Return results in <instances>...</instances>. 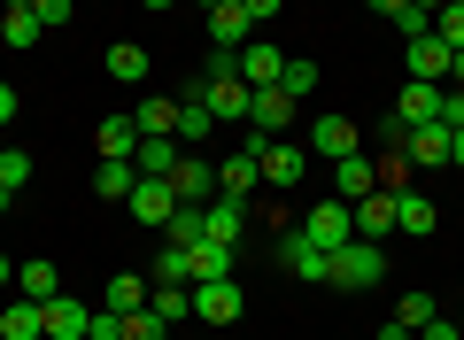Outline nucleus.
Here are the masks:
<instances>
[{
	"mask_svg": "<svg viewBox=\"0 0 464 340\" xmlns=\"http://www.w3.org/2000/svg\"><path fill=\"white\" fill-rule=\"evenodd\" d=\"M380 278H387V248L380 240H348V248H333V256H325V287L356 294V287H380Z\"/></svg>",
	"mask_w": 464,
	"mask_h": 340,
	"instance_id": "nucleus-1",
	"label": "nucleus"
},
{
	"mask_svg": "<svg viewBox=\"0 0 464 340\" xmlns=\"http://www.w3.org/2000/svg\"><path fill=\"white\" fill-rule=\"evenodd\" d=\"M302 240L325 248V256H333V248H348V240H356V209H348V201H317V209L302 217Z\"/></svg>",
	"mask_w": 464,
	"mask_h": 340,
	"instance_id": "nucleus-2",
	"label": "nucleus"
},
{
	"mask_svg": "<svg viewBox=\"0 0 464 340\" xmlns=\"http://www.w3.org/2000/svg\"><path fill=\"white\" fill-rule=\"evenodd\" d=\"M256 170H264V186H279V194H286V186H302V179H310V147L271 140L264 155H256Z\"/></svg>",
	"mask_w": 464,
	"mask_h": 340,
	"instance_id": "nucleus-3",
	"label": "nucleus"
},
{
	"mask_svg": "<svg viewBox=\"0 0 464 340\" xmlns=\"http://www.w3.org/2000/svg\"><path fill=\"white\" fill-rule=\"evenodd\" d=\"M170 194H179V201H194V209H209V201H217V162L186 147V155H179V170H170Z\"/></svg>",
	"mask_w": 464,
	"mask_h": 340,
	"instance_id": "nucleus-4",
	"label": "nucleus"
},
{
	"mask_svg": "<svg viewBox=\"0 0 464 340\" xmlns=\"http://www.w3.org/2000/svg\"><path fill=\"white\" fill-rule=\"evenodd\" d=\"M240 309H248V294L232 287V278H201L194 287V317L201 325H240Z\"/></svg>",
	"mask_w": 464,
	"mask_h": 340,
	"instance_id": "nucleus-5",
	"label": "nucleus"
},
{
	"mask_svg": "<svg viewBox=\"0 0 464 340\" xmlns=\"http://www.w3.org/2000/svg\"><path fill=\"white\" fill-rule=\"evenodd\" d=\"M333 170V201H364V194H380V170H372V155L356 147V155H341V162H325Z\"/></svg>",
	"mask_w": 464,
	"mask_h": 340,
	"instance_id": "nucleus-6",
	"label": "nucleus"
},
{
	"mask_svg": "<svg viewBox=\"0 0 464 340\" xmlns=\"http://www.w3.org/2000/svg\"><path fill=\"white\" fill-rule=\"evenodd\" d=\"M248 124L264 131V140H286V124H295V93H286V85H256V109H248Z\"/></svg>",
	"mask_w": 464,
	"mask_h": 340,
	"instance_id": "nucleus-7",
	"label": "nucleus"
},
{
	"mask_svg": "<svg viewBox=\"0 0 464 340\" xmlns=\"http://www.w3.org/2000/svg\"><path fill=\"white\" fill-rule=\"evenodd\" d=\"M449 147H457V131H449V124H411V131H402V155L426 162V170H449Z\"/></svg>",
	"mask_w": 464,
	"mask_h": 340,
	"instance_id": "nucleus-8",
	"label": "nucleus"
},
{
	"mask_svg": "<svg viewBox=\"0 0 464 340\" xmlns=\"http://www.w3.org/2000/svg\"><path fill=\"white\" fill-rule=\"evenodd\" d=\"M240 232H248V201L217 194L209 209H201V240H225V248H240Z\"/></svg>",
	"mask_w": 464,
	"mask_h": 340,
	"instance_id": "nucleus-9",
	"label": "nucleus"
},
{
	"mask_svg": "<svg viewBox=\"0 0 464 340\" xmlns=\"http://www.w3.org/2000/svg\"><path fill=\"white\" fill-rule=\"evenodd\" d=\"M441 93H449V85H418V78H411L387 116H395V124H441Z\"/></svg>",
	"mask_w": 464,
	"mask_h": 340,
	"instance_id": "nucleus-10",
	"label": "nucleus"
},
{
	"mask_svg": "<svg viewBox=\"0 0 464 340\" xmlns=\"http://www.w3.org/2000/svg\"><path fill=\"white\" fill-rule=\"evenodd\" d=\"M341 155H356V124L348 116H317L310 124V162H341Z\"/></svg>",
	"mask_w": 464,
	"mask_h": 340,
	"instance_id": "nucleus-11",
	"label": "nucleus"
},
{
	"mask_svg": "<svg viewBox=\"0 0 464 340\" xmlns=\"http://www.w3.org/2000/svg\"><path fill=\"white\" fill-rule=\"evenodd\" d=\"M124 209H132L140 225H170V209H179V194H170V179H140Z\"/></svg>",
	"mask_w": 464,
	"mask_h": 340,
	"instance_id": "nucleus-12",
	"label": "nucleus"
},
{
	"mask_svg": "<svg viewBox=\"0 0 464 340\" xmlns=\"http://www.w3.org/2000/svg\"><path fill=\"white\" fill-rule=\"evenodd\" d=\"M256 186H264V170H256V155H248V147H232V155L217 162V194H232V201H248Z\"/></svg>",
	"mask_w": 464,
	"mask_h": 340,
	"instance_id": "nucleus-13",
	"label": "nucleus"
},
{
	"mask_svg": "<svg viewBox=\"0 0 464 340\" xmlns=\"http://www.w3.org/2000/svg\"><path fill=\"white\" fill-rule=\"evenodd\" d=\"M402 54H411V78L418 85H449V54H457V47H441V39H411V47H402Z\"/></svg>",
	"mask_w": 464,
	"mask_h": 340,
	"instance_id": "nucleus-14",
	"label": "nucleus"
},
{
	"mask_svg": "<svg viewBox=\"0 0 464 340\" xmlns=\"http://www.w3.org/2000/svg\"><path fill=\"white\" fill-rule=\"evenodd\" d=\"M256 39V24H248V8H240V0H225V8H209V47H248Z\"/></svg>",
	"mask_w": 464,
	"mask_h": 340,
	"instance_id": "nucleus-15",
	"label": "nucleus"
},
{
	"mask_svg": "<svg viewBox=\"0 0 464 340\" xmlns=\"http://www.w3.org/2000/svg\"><path fill=\"white\" fill-rule=\"evenodd\" d=\"M0 340H47V302H32V294L8 302L0 309Z\"/></svg>",
	"mask_w": 464,
	"mask_h": 340,
	"instance_id": "nucleus-16",
	"label": "nucleus"
},
{
	"mask_svg": "<svg viewBox=\"0 0 464 340\" xmlns=\"http://www.w3.org/2000/svg\"><path fill=\"white\" fill-rule=\"evenodd\" d=\"M132 124H140V140H170V131H179V101L170 93H148L132 109Z\"/></svg>",
	"mask_w": 464,
	"mask_h": 340,
	"instance_id": "nucleus-17",
	"label": "nucleus"
},
{
	"mask_svg": "<svg viewBox=\"0 0 464 340\" xmlns=\"http://www.w3.org/2000/svg\"><path fill=\"white\" fill-rule=\"evenodd\" d=\"M279 263L295 278H310V287H325V248H310L302 232H286V240H279Z\"/></svg>",
	"mask_w": 464,
	"mask_h": 340,
	"instance_id": "nucleus-18",
	"label": "nucleus"
},
{
	"mask_svg": "<svg viewBox=\"0 0 464 340\" xmlns=\"http://www.w3.org/2000/svg\"><path fill=\"white\" fill-rule=\"evenodd\" d=\"M85 325H93V309H85L78 294H54L47 302V333L54 340H85Z\"/></svg>",
	"mask_w": 464,
	"mask_h": 340,
	"instance_id": "nucleus-19",
	"label": "nucleus"
},
{
	"mask_svg": "<svg viewBox=\"0 0 464 340\" xmlns=\"http://www.w3.org/2000/svg\"><path fill=\"white\" fill-rule=\"evenodd\" d=\"M240 78L248 85H279L286 78V47H256L248 39V47H240Z\"/></svg>",
	"mask_w": 464,
	"mask_h": 340,
	"instance_id": "nucleus-20",
	"label": "nucleus"
},
{
	"mask_svg": "<svg viewBox=\"0 0 464 340\" xmlns=\"http://www.w3.org/2000/svg\"><path fill=\"white\" fill-rule=\"evenodd\" d=\"M186 278H194V287L201 278H232V248L225 240H194L186 248Z\"/></svg>",
	"mask_w": 464,
	"mask_h": 340,
	"instance_id": "nucleus-21",
	"label": "nucleus"
},
{
	"mask_svg": "<svg viewBox=\"0 0 464 340\" xmlns=\"http://www.w3.org/2000/svg\"><path fill=\"white\" fill-rule=\"evenodd\" d=\"M179 155H186V147H179V131H170V140H140V147H132L140 179H170V170H179Z\"/></svg>",
	"mask_w": 464,
	"mask_h": 340,
	"instance_id": "nucleus-22",
	"label": "nucleus"
},
{
	"mask_svg": "<svg viewBox=\"0 0 464 340\" xmlns=\"http://www.w3.org/2000/svg\"><path fill=\"white\" fill-rule=\"evenodd\" d=\"M132 186H140V162L101 155V170H93V194H101V201H132Z\"/></svg>",
	"mask_w": 464,
	"mask_h": 340,
	"instance_id": "nucleus-23",
	"label": "nucleus"
},
{
	"mask_svg": "<svg viewBox=\"0 0 464 340\" xmlns=\"http://www.w3.org/2000/svg\"><path fill=\"white\" fill-rule=\"evenodd\" d=\"M348 209H356V240L395 232V194H364V201H348Z\"/></svg>",
	"mask_w": 464,
	"mask_h": 340,
	"instance_id": "nucleus-24",
	"label": "nucleus"
},
{
	"mask_svg": "<svg viewBox=\"0 0 464 340\" xmlns=\"http://www.w3.org/2000/svg\"><path fill=\"white\" fill-rule=\"evenodd\" d=\"M16 294H32V302H54V294H63V271H54L47 256H32V263H16Z\"/></svg>",
	"mask_w": 464,
	"mask_h": 340,
	"instance_id": "nucleus-25",
	"label": "nucleus"
},
{
	"mask_svg": "<svg viewBox=\"0 0 464 340\" xmlns=\"http://www.w3.org/2000/svg\"><path fill=\"white\" fill-rule=\"evenodd\" d=\"M209 131H217V116L201 109V93H194V85H186V93H179V147H201V140H209Z\"/></svg>",
	"mask_w": 464,
	"mask_h": 340,
	"instance_id": "nucleus-26",
	"label": "nucleus"
},
{
	"mask_svg": "<svg viewBox=\"0 0 464 340\" xmlns=\"http://www.w3.org/2000/svg\"><path fill=\"white\" fill-rule=\"evenodd\" d=\"M109 78H116V85H148V47L116 39V47H109Z\"/></svg>",
	"mask_w": 464,
	"mask_h": 340,
	"instance_id": "nucleus-27",
	"label": "nucleus"
},
{
	"mask_svg": "<svg viewBox=\"0 0 464 340\" xmlns=\"http://www.w3.org/2000/svg\"><path fill=\"white\" fill-rule=\"evenodd\" d=\"M395 232H418V240L433 232V201L418 194V186H411V194H395Z\"/></svg>",
	"mask_w": 464,
	"mask_h": 340,
	"instance_id": "nucleus-28",
	"label": "nucleus"
},
{
	"mask_svg": "<svg viewBox=\"0 0 464 340\" xmlns=\"http://www.w3.org/2000/svg\"><path fill=\"white\" fill-rule=\"evenodd\" d=\"M93 140H101V155H116V162H132V147H140V124H132V116H109V124H101Z\"/></svg>",
	"mask_w": 464,
	"mask_h": 340,
	"instance_id": "nucleus-29",
	"label": "nucleus"
},
{
	"mask_svg": "<svg viewBox=\"0 0 464 340\" xmlns=\"http://www.w3.org/2000/svg\"><path fill=\"white\" fill-rule=\"evenodd\" d=\"M148 309L163 325H179V317H194V287H148Z\"/></svg>",
	"mask_w": 464,
	"mask_h": 340,
	"instance_id": "nucleus-30",
	"label": "nucleus"
},
{
	"mask_svg": "<svg viewBox=\"0 0 464 340\" xmlns=\"http://www.w3.org/2000/svg\"><path fill=\"white\" fill-rule=\"evenodd\" d=\"M372 170H380V194H411V170H418V162L402 155V147H387V155L372 162Z\"/></svg>",
	"mask_w": 464,
	"mask_h": 340,
	"instance_id": "nucleus-31",
	"label": "nucleus"
},
{
	"mask_svg": "<svg viewBox=\"0 0 464 340\" xmlns=\"http://www.w3.org/2000/svg\"><path fill=\"white\" fill-rule=\"evenodd\" d=\"M109 309H116V317H132V309H148V278H140V271L109 278Z\"/></svg>",
	"mask_w": 464,
	"mask_h": 340,
	"instance_id": "nucleus-32",
	"label": "nucleus"
},
{
	"mask_svg": "<svg viewBox=\"0 0 464 340\" xmlns=\"http://www.w3.org/2000/svg\"><path fill=\"white\" fill-rule=\"evenodd\" d=\"M0 39H8V47H39L47 32H39V16H32V8H8V16H0Z\"/></svg>",
	"mask_w": 464,
	"mask_h": 340,
	"instance_id": "nucleus-33",
	"label": "nucleus"
},
{
	"mask_svg": "<svg viewBox=\"0 0 464 340\" xmlns=\"http://www.w3.org/2000/svg\"><path fill=\"white\" fill-rule=\"evenodd\" d=\"M279 85H286L295 101H310V93H317V63H310V54H286V78H279Z\"/></svg>",
	"mask_w": 464,
	"mask_h": 340,
	"instance_id": "nucleus-34",
	"label": "nucleus"
},
{
	"mask_svg": "<svg viewBox=\"0 0 464 340\" xmlns=\"http://www.w3.org/2000/svg\"><path fill=\"white\" fill-rule=\"evenodd\" d=\"M201 240V209H194V201H179V209H170V240L163 248H194Z\"/></svg>",
	"mask_w": 464,
	"mask_h": 340,
	"instance_id": "nucleus-35",
	"label": "nucleus"
},
{
	"mask_svg": "<svg viewBox=\"0 0 464 340\" xmlns=\"http://www.w3.org/2000/svg\"><path fill=\"white\" fill-rule=\"evenodd\" d=\"M0 186H8V194L32 186V155H24V147H0Z\"/></svg>",
	"mask_w": 464,
	"mask_h": 340,
	"instance_id": "nucleus-36",
	"label": "nucleus"
},
{
	"mask_svg": "<svg viewBox=\"0 0 464 340\" xmlns=\"http://www.w3.org/2000/svg\"><path fill=\"white\" fill-rule=\"evenodd\" d=\"M433 39H441V47H464V0L433 8Z\"/></svg>",
	"mask_w": 464,
	"mask_h": 340,
	"instance_id": "nucleus-37",
	"label": "nucleus"
},
{
	"mask_svg": "<svg viewBox=\"0 0 464 340\" xmlns=\"http://www.w3.org/2000/svg\"><path fill=\"white\" fill-rule=\"evenodd\" d=\"M395 317H402V325L418 333V325H433L441 309H433V294H402V302H395Z\"/></svg>",
	"mask_w": 464,
	"mask_h": 340,
	"instance_id": "nucleus-38",
	"label": "nucleus"
},
{
	"mask_svg": "<svg viewBox=\"0 0 464 340\" xmlns=\"http://www.w3.org/2000/svg\"><path fill=\"white\" fill-rule=\"evenodd\" d=\"M124 340H170V325L155 317V309H132V317H124Z\"/></svg>",
	"mask_w": 464,
	"mask_h": 340,
	"instance_id": "nucleus-39",
	"label": "nucleus"
},
{
	"mask_svg": "<svg viewBox=\"0 0 464 340\" xmlns=\"http://www.w3.org/2000/svg\"><path fill=\"white\" fill-rule=\"evenodd\" d=\"M32 16H39V32H63L78 16V0H32Z\"/></svg>",
	"mask_w": 464,
	"mask_h": 340,
	"instance_id": "nucleus-40",
	"label": "nucleus"
},
{
	"mask_svg": "<svg viewBox=\"0 0 464 340\" xmlns=\"http://www.w3.org/2000/svg\"><path fill=\"white\" fill-rule=\"evenodd\" d=\"M418 340H464V325H449V317H433V325H418Z\"/></svg>",
	"mask_w": 464,
	"mask_h": 340,
	"instance_id": "nucleus-41",
	"label": "nucleus"
},
{
	"mask_svg": "<svg viewBox=\"0 0 464 340\" xmlns=\"http://www.w3.org/2000/svg\"><path fill=\"white\" fill-rule=\"evenodd\" d=\"M240 8H248V24H271V16L286 8V0H240Z\"/></svg>",
	"mask_w": 464,
	"mask_h": 340,
	"instance_id": "nucleus-42",
	"label": "nucleus"
},
{
	"mask_svg": "<svg viewBox=\"0 0 464 340\" xmlns=\"http://www.w3.org/2000/svg\"><path fill=\"white\" fill-rule=\"evenodd\" d=\"M411 8H418V0H372V16H387V24H395V16H411Z\"/></svg>",
	"mask_w": 464,
	"mask_h": 340,
	"instance_id": "nucleus-43",
	"label": "nucleus"
},
{
	"mask_svg": "<svg viewBox=\"0 0 464 340\" xmlns=\"http://www.w3.org/2000/svg\"><path fill=\"white\" fill-rule=\"evenodd\" d=\"M0 124H16V85L0 78Z\"/></svg>",
	"mask_w": 464,
	"mask_h": 340,
	"instance_id": "nucleus-44",
	"label": "nucleus"
},
{
	"mask_svg": "<svg viewBox=\"0 0 464 340\" xmlns=\"http://www.w3.org/2000/svg\"><path fill=\"white\" fill-rule=\"evenodd\" d=\"M380 340H418V333H411L402 317H387V325H380Z\"/></svg>",
	"mask_w": 464,
	"mask_h": 340,
	"instance_id": "nucleus-45",
	"label": "nucleus"
},
{
	"mask_svg": "<svg viewBox=\"0 0 464 340\" xmlns=\"http://www.w3.org/2000/svg\"><path fill=\"white\" fill-rule=\"evenodd\" d=\"M449 85H457V93H464V47L449 54Z\"/></svg>",
	"mask_w": 464,
	"mask_h": 340,
	"instance_id": "nucleus-46",
	"label": "nucleus"
},
{
	"mask_svg": "<svg viewBox=\"0 0 464 340\" xmlns=\"http://www.w3.org/2000/svg\"><path fill=\"white\" fill-rule=\"evenodd\" d=\"M449 170H464V131H457V147H449Z\"/></svg>",
	"mask_w": 464,
	"mask_h": 340,
	"instance_id": "nucleus-47",
	"label": "nucleus"
},
{
	"mask_svg": "<svg viewBox=\"0 0 464 340\" xmlns=\"http://www.w3.org/2000/svg\"><path fill=\"white\" fill-rule=\"evenodd\" d=\"M0 287H16V263H8V256H0Z\"/></svg>",
	"mask_w": 464,
	"mask_h": 340,
	"instance_id": "nucleus-48",
	"label": "nucleus"
},
{
	"mask_svg": "<svg viewBox=\"0 0 464 340\" xmlns=\"http://www.w3.org/2000/svg\"><path fill=\"white\" fill-rule=\"evenodd\" d=\"M418 8H426V16H433V8H449V0H418Z\"/></svg>",
	"mask_w": 464,
	"mask_h": 340,
	"instance_id": "nucleus-49",
	"label": "nucleus"
},
{
	"mask_svg": "<svg viewBox=\"0 0 464 340\" xmlns=\"http://www.w3.org/2000/svg\"><path fill=\"white\" fill-rule=\"evenodd\" d=\"M8 201H16V194H8V186H0V217H8Z\"/></svg>",
	"mask_w": 464,
	"mask_h": 340,
	"instance_id": "nucleus-50",
	"label": "nucleus"
},
{
	"mask_svg": "<svg viewBox=\"0 0 464 340\" xmlns=\"http://www.w3.org/2000/svg\"><path fill=\"white\" fill-rule=\"evenodd\" d=\"M140 8H170V0H140Z\"/></svg>",
	"mask_w": 464,
	"mask_h": 340,
	"instance_id": "nucleus-51",
	"label": "nucleus"
},
{
	"mask_svg": "<svg viewBox=\"0 0 464 340\" xmlns=\"http://www.w3.org/2000/svg\"><path fill=\"white\" fill-rule=\"evenodd\" d=\"M8 8H32V0H8Z\"/></svg>",
	"mask_w": 464,
	"mask_h": 340,
	"instance_id": "nucleus-52",
	"label": "nucleus"
},
{
	"mask_svg": "<svg viewBox=\"0 0 464 340\" xmlns=\"http://www.w3.org/2000/svg\"><path fill=\"white\" fill-rule=\"evenodd\" d=\"M201 8H225V0H201Z\"/></svg>",
	"mask_w": 464,
	"mask_h": 340,
	"instance_id": "nucleus-53",
	"label": "nucleus"
},
{
	"mask_svg": "<svg viewBox=\"0 0 464 340\" xmlns=\"http://www.w3.org/2000/svg\"><path fill=\"white\" fill-rule=\"evenodd\" d=\"M47 340H54V333H47Z\"/></svg>",
	"mask_w": 464,
	"mask_h": 340,
	"instance_id": "nucleus-54",
	"label": "nucleus"
}]
</instances>
